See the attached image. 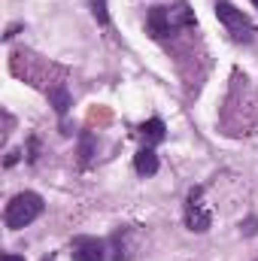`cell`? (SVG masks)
Instances as JSON below:
<instances>
[{
  "label": "cell",
  "instance_id": "6da1fadb",
  "mask_svg": "<svg viewBox=\"0 0 258 261\" xmlns=\"http://www.w3.org/2000/svg\"><path fill=\"white\" fill-rule=\"evenodd\" d=\"M189 28H197V18H194V9L189 3H170V6H152L146 12V31L152 40H167L179 31H189Z\"/></svg>",
  "mask_w": 258,
  "mask_h": 261
},
{
  "label": "cell",
  "instance_id": "7a4b0ae2",
  "mask_svg": "<svg viewBox=\"0 0 258 261\" xmlns=\"http://www.w3.org/2000/svg\"><path fill=\"white\" fill-rule=\"evenodd\" d=\"M43 213H46V200L37 192H18L15 197H9V203L3 210V225L9 231H21V228L34 225Z\"/></svg>",
  "mask_w": 258,
  "mask_h": 261
},
{
  "label": "cell",
  "instance_id": "3957f363",
  "mask_svg": "<svg viewBox=\"0 0 258 261\" xmlns=\"http://www.w3.org/2000/svg\"><path fill=\"white\" fill-rule=\"evenodd\" d=\"M216 18L222 21V28L231 34V40L234 43H252L255 40V24H252V18L243 12V9H237L231 0H216Z\"/></svg>",
  "mask_w": 258,
  "mask_h": 261
},
{
  "label": "cell",
  "instance_id": "277c9868",
  "mask_svg": "<svg viewBox=\"0 0 258 261\" xmlns=\"http://www.w3.org/2000/svg\"><path fill=\"white\" fill-rule=\"evenodd\" d=\"M183 219H186V228H189L192 234H207V231L213 228V213H210V206L203 203V186H192V189H189Z\"/></svg>",
  "mask_w": 258,
  "mask_h": 261
},
{
  "label": "cell",
  "instance_id": "5b68a950",
  "mask_svg": "<svg viewBox=\"0 0 258 261\" xmlns=\"http://www.w3.org/2000/svg\"><path fill=\"white\" fill-rule=\"evenodd\" d=\"M70 258L73 261H107L110 258V246L100 237L79 234V237L70 240Z\"/></svg>",
  "mask_w": 258,
  "mask_h": 261
},
{
  "label": "cell",
  "instance_id": "8992f818",
  "mask_svg": "<svg viewBox=\"0 0 258 261\" xmlns=\"http://www.w3.org/2000/svg\"><path fill=\"white\" fill-rule=\"evenodd\" d=\"M110 246V261H131L134 252H137V243H134V228L122 225L113 231V237L107 240Z\"/></svg>",
  "mask_w": 258,
  "mask_h": 261
},
{
  "label": "cell",
  "instance_id": "52a82bcc",
  "mask_svg": "<svg viewBox=\"0 0 258 261\" xmlns=\"http://www.w3.org/2000/svg\"><path fill=\"white\" fill-rule=\"evenodd\" d=\"M158 167H161V161H158V152L152 149V146H143L137 155H134V170H137V176H155L158 173Z\"/></svg>",
  "mask_w": 258,
  "mask_h": 261
},
{
  "label": "cell",
  "instance_id": "ba28073f",
  "mask_svg": "<svg viewBox=\"0 0 258 261\" xmlns=\"http://www.w3.org/2000/svg\"><path fill=\"white\" fill-rule=\"evenodd\" d=\"M137 134H140V140H143L146 146H152V149H155L158 143H164V140H167V125H164L158 116H152L149 122H143V125L137 128Z\"/></svg>",
  "mask_w": 258,
  "mask_h": 261
},
{
  "label": "cell",
  "instance_id": "9c48e42d",
  "mask_svg": "<svg viewBox=\"0 0 258 261\" xmlns=\"http://www.w3.org/2000/svg\"><path fill=\"white\" fill-rule=\"evenodd\" d=\"M46 97H49V103L55 107V113H58V119H61V125H64L67 113H70V91H67V85H58V88L46 91Z\"/></svg>",
  "mask_w": 258,
  "mask_h": 261
},
{
  "label": "cell",
  "instance_id": "30bf717a",
  "mask_svg": "<svg viewBox=\"0 0 258 261\" xmlns=\"http://www.w3.org/2000/svg\"><path fill=\"white\" fill-rule=\"evenodd\" d=\"M79 155H82L79 164L88 167V161H91V155H94V137H91V134H82V137H79Z\"/></svg>",
  "mask_w": 258,
  "mask_h": 261
},
{
  "label": "cell",
  "instance_id": "8fae6325",
  "mask_svg": "<svg viewBox=\"0 0 258 261\" xmlns=\"http://www.w3.org/2000/svg\"><path fill=\"white\" fill-rule=\"evenodd\" d=\"M88 6H91V15L97 18V24L110 28V9H107V0H88Z\"/></svg>",
  "mask_w": 258,
  "mask_h": 261
},
{
  "label": "cell",
  "instance_id": "7c38bea8",
  "mask_svg": "<svg viewBox=\"0 0 258 261\" xmlns=\"http://www.w3.org/2000/svg\"><path fill=\"white\" fill-rule=\"evenodd\" d=\"M240 234H243V237H255L258 234V216H246V219L240 222Z\"/></svg>",
  "mask_w": 258,
  "mask_h": 261
},
{
  "label": "cell",
  "instance_id": "4fadbf2b",
  "mask_svg": "<svg viewBox=\"0 0 258 261\" xmlns=\"http://www.w3.org/2000/svg\"><path fill=\"white\" fill-rule=\"evenodd\" d=\"M37 158H40V143H37V137H31V140H28V161L34 164Z\"/></svg>",
  "mask_w": 258,
  "mask_h": 261
},
{
  "label": "cell",
  "instance_id": "5bb4252c",
  "mask_svg": "<svg viewBox=\"0 0 258 261\" xmlns=\"http://www.w3.org/2000/svg\"><path fill=\"white\" fill-rule=\"evenodd\" d=\"M21 28H24L21 21H18V24H9V28H6V34H3V43H9V40H12V37H15V34L21 31Z\"/></svg>",
  "mask_w": 258,
  "mask_h": 261
},
{
  "label": "cell",
  "instance_id": "9a60e30c",
  "mask_svg": "<svg viewBox=\"0 0 258 261\" xmlns=\"http://www.w3.org/2000/svg\"><path fill=\"white\" fill-rule=\"evenodd\" d=\"M18 158H21V152H15V149H12V152L6 155V161H3V167H12V164H15Z\"/></svg>",
  "mask_w": 258,
  "mask_h": 261
},
{
  "label": "cell",
  "instance_id": "2e32d148",
  "mask_svg": "<svg viewBox=\"0 0 258 261\" xmlns=\"http://www.w3.org/2000/svg\"><path fill=\"white\" fill-rule=\"evenodd\" d=\"M3 261H24V258H21V255H15V252H6V255H3Z\"/></svg>",
  "mask_w": 258,
  "mask_h": 261
},
{
  "label": "cell",
  "instance_id": "e0dca14e",
  "mask_svg": "<svg viewBox=\"0 0 258 261\" xmlns=\"http://www.w3.org/2000/svg\"><path fill=\"white\" fill-rule=\"evenodd\" d=\"M43 261H55V255H52V252H49V255H46V258H43Z\"/></svg>",
  "mask_w": 258,
  "mask_h": 261
},
{
  "label": "cell",
  "instance_id": "ac0fdd59",
  "mask_svg": "<svg viewBox=\"0 0 258 261\" xmlns=\"http://www.w3.org/2000/svg\"><path fill=\"white\" fill-rule=\"evenodd\" d=\"M252 6H255V9H258V0H252Z\"/></svg>",
  "mask_w": 258,
  "mask_h": 261
},
{
  "label": "cell",
  "instance_id": "d6986e66",
  "mask_svg": "<svg viewBox=\"0 0 258 261\" xmlns=\"http://www.w3.org/2000/svg\"><path fill=\"white\" fill-rule=\"evenodd\" d=\"M255 261H258V255H255Z\"/></svg>",
  "mask_w": 258,
  "mask_h": 261
}]
</instances>
